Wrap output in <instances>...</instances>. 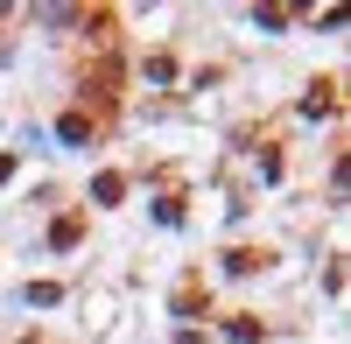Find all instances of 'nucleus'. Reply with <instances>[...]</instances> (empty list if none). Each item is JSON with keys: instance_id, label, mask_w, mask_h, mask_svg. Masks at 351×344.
I'll use <instances>...</instances> for the list:
<instances>
[{"instance_id": "obj_1", "label": "nucleus", "mask_w": 351, "mask_h": 344, "mask_svg": "<svg viewBox=\"0 0 351 344\" xmlns=\"http://www.w3.org/2000/svg\"><path fill=\"white\" fill-rule=\"evenodd\" d=\"M56 134H64V140H71V148H77V140H92V120H84V112H71V120H64V127H56Z\"/></svg>"}, {"instance_id": "obj_3", "label": "nucleus", "mask_w": 351, "mask_h": 344, "mask_svg": "<svg viewBox=\"0 0 351 344\" xmlns=\"http://www.w3.org/2000/svg\"><path fill=\"white\" fill-rule=\"evenodd\" d=\"M8 176H14V155H0V183H8Z\"/></svg>"}, {"instance_id": "obj_2", "label": "nucleus", "mask_w": 351, "mask_h": 344, "mask_svg": "<svg viewBox=\"0 0 351 344\" xmlns=\"http://www.w3.org/2000/svg\"><path fill=\"white\" fill-rule=\"evenodd\" d=\"M120 190H127L120 176H99V183H92V197H99V204H120Z\"/></svg>"}]
</instances>
